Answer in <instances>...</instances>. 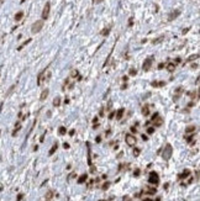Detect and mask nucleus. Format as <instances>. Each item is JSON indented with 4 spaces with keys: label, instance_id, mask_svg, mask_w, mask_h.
Returning a JSON list of instances; mask_svg holds the SVG:
<instances>
[{
    "label": "nucleus",
    "instance_id": "a211bd4d",
    "mask_svg": "<svg viewBox=\"0 0 200 201\" xmlns=\"http://www.w3.org/2000/svg\"><path fill=\"white\" fill-rule=\"evenodd\" d=\"M22 18H24V12H22V11H19L18 14L15 15V21H20Z\"/></svg>",
    "mask_w": 200,
    "mask_h": 201
},
{
    "label": "nucleus",
    "instance_id": "f3484780",
    "mask_svg": "<svg viewBox=\"0 0 200 201\" xmlns=\"http://www.w3.org/2000/svg\"><path fill=\"white\" fill-rule=\"evenodd\" d=\"M165 68H167V70H168V72H173L174 69H176V63H171V64L167 65Z\"/></svg>",
    "mask_w": 200,
    "mask_h": 201
},
{
    "label": "nucleus",
    "instance_id": "a18cd8bd",
    "mask_svg": "<svg viewBox=\"0 0 200 201\" xmlns=\"http://www.w3.org/2000/svg\"><path fill=\"white\" fill-rule=\"evenodd\" d=\"M142 139H143V141H147V139H148V137H147V136H145V135H142Z\"/></svg>",
    "mask_w": 200,
    "mask_h": 201
},
{
    "label": "nucleus",
    "instance_id": "09e8293b",
    "mask_svg": "<svg viewBox=\"0 0 200 201\" xmlns=\"http://www.w3.org/2000/svg\"><path fill=\"white\" fill-rule=\"evenodd\" d=\"M103 114H104V109H101V110H100V116H103Z\"/></svg>",
    "mask_w": 200,
    "mask_h": 201
},
{
    "label": "nucleus",
    "instance_id": "8fccbe9b",
    "mask_svg": "<svg viewBox=\"0 0 200 201\" xmlns=\"http://www.w3.org/2000/svg\"><path fill=\"white\" fill-rule=\"evenodd\" d=\"M143 201H153V200H152V199H145Z\"/></svg>",
    "mask_w": 200,
    "mask_h": 201
},
{
    "label": "nucleus",
    "instance_id": "3c124183",
    "mask_svg": "<svg viewBox=\"0 0 200 201\" xmlns=\"http://www.w3.org/2000/svg\"><path fill=\"white\" fill-rule=\"evenodd\" d=\"M47 201H49V200H47Z\"/></svg>",
    "mask_w": 200,
    "mask_h": 201
},
{
    "label": "nucleus",
    "instance_id": "393cba45",
    "mask_svg": "<svg viewBox=\"0 0 200 201\" xmlns=\"http://www.w3.org/2000/svg\"><path fill=\"white\" fill-rule=\"evenodd\" d=\"M30 42H31V38H29V40L26 41V42H24V43H22V45H21V46H20V47L18 48V49H19V51H20V49H22V48H24L25 46H27V45H29Z\"/></svg>",
    "mask_w": 200,
    "mask_h": 201
},
{
    "label": "nucleus",
    "instance_id": "2f4dec72",
    "mask_svg": "<svg viewBox=\"0 0 200 201\" xmlns=\"http://www.w3.org/2000/svg\"><path fill=\"white\" fill-rule=\"evenodd\" d=\"M140 173H141V170H140V169H136L135 172H133V175H135V177H138Z\"/></svg>",
    "mask_w": 200,
    "mask_h": 201
},
{
    "label": "nucleus",
    "instance_id": "5701e85b",
    "mask_svg": "<svg viewBox=\"0 0 200 201\" xmlns=\"http://www.w3.org/2000/svg\"><path fill=\"white\" fill-rule=\"evenodd\" d=\"M110 29H111V27H106V29H104V30L101 31V35H103V36H107V35H109V32H110Z\"/></svg>",
    "mask_w": 200,
    "mask_h": 201
},
{
    "label": "nucleus",
    "instance_id": "c85d7f7f",
    "mask_svg": "<svg viewBox=\"0 0 200 201\" xmlns=\"http://www.w3.org/2000/svg\"><path fill=\"white\" fill-rule=\"evenodd\" d=\"M109 186H110V183H105L101 188H103V190H107V189H109Z\"/></svg>",
    "mask_w": 200,
    "mask_h": 201
},
{
    "label": "nucleus",
    "instance_id": "de8ad7c7",
    "mask_svg": "<svg viewBox=\"0 0 200 201\" xmlns=\"http://www.w3.org/2000/svg\"><path fill=\"white\" fill-rule=\"evenodd\" d=\"M103 0H94V3H96V4H99V3H101Z\"/></svg>",
    "mask_w": 200,
    "mask_h": 201
},
{
    "label": "nucleus",
    "instance_id": "58836bf2",
    "mask_svg": "<svg viewBox=\"0 0 200 201\" xmlns=\"http://www.w3.org/2000/svg\"><path fill=\"white\" fill-rule=\"evenodd\" d=\"M63 147H64L65 149H68V148H69V145H68V143H63Z\"/></svg>",
    "mask_w": 200,
    "mask_h": 201
},
{
    "label": "nucleus",
    "instance_id": "473e14b6",
    "mask_svg": "<svg viewBox=\"0 0 200 201\" xmlns=\"http://www.w3.org/2000/svg\"><path fill=\"white\" fill-rule=\"evenodd\" d=\"M22 197H24V194H19V195H18V199H16V201H21Z\"/></svg>",
    "mask_w": 200,
    "mask_h": 201
},
{
    "label": "nucleus",
    "instance_id": "e433bc0d",
    "mask_svg": "<svg viewBox=\"0 0 200 201\" xmlns=\"http://www.w3.org/2000/svg\"><path fill=\"white\" fill-rule=\"evenodd\" d=\"M114 116H115V112H111V114L109 115V119H110V120H112V119H114Z\"/></svg>",
    "mask_w": 200,
    "mask_h": 201
},
{
    "label": "nucleus",
    "instance_id": "f8f14e48",
    "mask_svg": "<svg viewBox=\"0 0 200 201\" xmlns=\"http://www.w3.org/2000/svg\"><path fill=\"white\" fill-rule=\"evenodd\" d=\"M48 94H49V90H48V89H45V90L42 91V94H41V96H40V100H41V101H43V100L48 96Z\"/></svg>",
    "mask_w": 200,
    "mask_h": 201
},
{
    "label": "nucleus",
    "instance_id": "7c9ffc66",
    "mask_svg": "<svg viewBox=\"0 0 200 201\" xmlns=\"http://www.w3.org/2000/svg\"><path fill=\"white\" fill-rule=\"evenodd\" d=\"M133 154H135V157H137L140 154V149L138 148H135V150H133Z\"/></svg>",
    "mask_w": 200,
    "mask_h": 201
},
{
    "label": "nucleus",
    "instance_id": "2eb2a0df",
    "mask_svg": "<svg viewBox=\"0 0 200 201\" xmlns=\"http://www.w3.org/2000/svg\"><path fill=\"white\" fill-rule=\"evenodd\" d=\"M57 148H58V145H57V143H54V145L52 146V148H51V149H49V152H48V154H49V156H53V154H54V152H56V150H57Z\"/></svg>",
    "mask_w": 200,
    "mask_h": 201
},
{
    "label": "nucleus",
    "instance_id": "39448f33",
    "mask_svg": "<svg viewBox=\"0 0 200 201\" xmlns=\"http://www.w3.org/2000/svg\"><path fill=\"white\" fill-rule=\"evenodd\" d=\"M49 11H51V4L46 3L45 7H43V11H42V20H47V19H48Z\"/></svg>",
    "mask_w": 200,
    "mask_h": 201
},
{
    "label": "nucleus",
    "instance_id": "37998d69",
    "mask_svg": "<svg viewBox=\"0 0 200 201\" xmlns=\"http://www.w3.org/2000/svg\"><path fill=\"white\" fill-rule=\"evenodd\" d=\"M43 139H45V133H43V135H42V136H41L40 141H41V142H43Z\"/></svg>",
    "mask_w": 200,
    "mask_h": 201
},
{
    "label": "nucleus",
    "instance_id": "4c0bfd02",
    "mask_svg": "<svg viewBox=\"0 0 200 201\" xmlns=\"http://www.w3.org/2000/svg\"><path fill=\"white\" fill-rule=\"evenodd\" d=\"M74 133H76V130H71V131H69V136H73Z\"/></svg>",
    "mask_w": 200,
    "mask_h": 201
},
{
    "label": "nucleus",
    "instance_id": "f03ea898",
    "mask_svg": "<svg viewBox=\"0 0 200 201\" xmlns=\"http://www.w3.org/2000/svg\"><path fill=\"white\" fill-rule=\"evenodd\" d=\"M42 27H43V21H42V20L36 21L35 23L32 25V27H31V32H32V33H38L41 30H42Z\"/></svg>",
    "mask_w": 200,
    "mask_h": 201
},
{
    "label": "nucleus",
    "instance_id": "0eeeda50",
    "mask_svg": "<svg viewBox=\"0 0 200 201\" xmlns=\"http://www.w3.org/2000/svg\"><path fill=\"white\" fill-rule=\"evenodd\" d=\"M46 70H43V72H41L40 74H38V78H37V85H42L43 84V80L46 79Z\"/></svg>",
    "mask_w": 200,
    "mask_h": 201
},
{
    "label": "nucleus",
    "instance_id": "b1692460",
    "mask_svg": "<svg viewBox=\"0 0 200 201\" xmlns=\"http://www.w3.org/2000/svg\"><path fill=\"white\" fill-rule=\"evenodd\" d=\"M164 40V36H161V37H158V38H156V40H153L152 42H153V45H157V43H160L161 41H163Z\"/></svg>",
    "mask_w": 200,
    "mask_h": 201
},
{
    "label": "nucleus",
    "instance_id": "c03bdc74",
    "mask_svg": "<svg viewBox=\"0 0 200 201\" xmlns=\"http://www.w3.org/2000/svg\"><path fill=\"white\" fill-rule=\"evenodd\" d=\"M77 75H78V72L76 70V72H73V75H72V77H77Z\"/></svg>",
    "mask_w": 200,
    "mask_h": 201
},
{
    "label": "nucleus",
    "instance_id": "dca6fc26",
    "mask_svg": "<svg viewBox=\"0 0 200 201\" xmlns=\"http://www.w3.org/2000/svg\"><path fill=\"white\" fill-rule=\"evenodd\" d=\"M58 133H60V136H64L67 133V128L64 126H61L60 128H58Z\"/></svg>",
    "mask_w": 200,
    "mask_h": 201
},
{
    "label": "nucleus",
    "instance_id": "f257e3e1",
    "mask_svg": "<svg viewBox=\"0 0 200 201\" xmlns=\"http://www.w3.org/2000/svg\"><path fill=\"white\" fill-rule=\"evenodd\" d=\"M172 154H173V147H172V145L167 143V145H165V147L163 148L162 157H163L164 161H169L171 157H172Z\"/></svg>",
    "mask_w": 200,
    "mask_h": 201
},
{
    "label": "nucleus",
    "instance_id": "c756f323",
    "mask_svg": "<svg viewBox=\"0 0 200 201\" xmlns=\"http://www.w3.org/2000/svg\"><path fill=\"white\" fill-rule=\"evenodd\" d=\"M15 87H16V85H12V87H11V88H10L9 90H7V93H6V95H10V94L12 93V91H14V89H15Z\"/></svg>",
    "mask_w": 200,
    "mask_h": 201
},
{
    "label": "nucleus",
    "instance_id": "4468645a",
    "mask_svg": "<svg viewBox=\"0 0 200 201\" xmlns=\"http://www.w3.org/2000/svg\"><path fill=\"white\" fill-rule=\"evenodd\" d=\"M195 130H196V127L194 126V125H191V126H188V127L185 128V133H194Z\"/></svg>",
    "mask_w": 200,
    "mask_h": 201
},
{
    "label": "nucleus",
    "instance_id": "412c9836",
    "mask_svg": "<svg viewBox=\"0 0 200 201\" xmlns=\"http://www.w3.org/2000/svg\"><path fill=\"white\" fill-rule=\"evenodd\" d=\"M152 85L153 87H163V85H165V81H153Z\"/></svg>",
    "mask_w": 200,
    "mask_h": 201
},
{
    "label": "nucleus",
    "instance_id": "4be33fe9",
    "mask_svg": "<svg viewBox=\"0 0 200 201\" xmlns=\"http://www.w3.org/2000/svg\"><path fill=\"white\" fill-rule=\"evenodd\" d=\"M53 197V191L52 190H49L47 194H46V200H51Z\"/></svg>",
    "mask_w": 200,
    "mask_h": 201
},
{
    "label": "nucleus",
    "instance_id": "6e6552de",
    "mask_svg": "<svg viewBox=\"0 0 200 201\" xmlns=\"http://www.w3.org/2000/svg\"><path fill=\"white\" fill-rule=\"evenodd\" d=\"M179 15H180V11H179V10H174V11H172V12L169 14L168 20H169V21H172V20H174V19H177Z\"/></svg>",
    "mask_w": 200,
    "mask_h": 201
},
{
    "label": "nucleus",
    "instance_id": "cd10ccee",
    "mask_svg": "<svg viewBox=\"0 0 200 201\" xmlns=\"http://www.w3.org/2000/svg\"><path fill=\"white\" fill-rule=\"evenodd\" d=\"M199 58V54H193V56H190L189 57V61H193V59H198Z\"/></svg>",
    "mask_w": 200,
    "mask_h": 201
},
{
    "label": "nucleus",
    "instance_id": "a19ab883",
    "mask_svg": "<svg viewBox=\"0 0 200 201\" xmlns=\"http://www.w3.org/2000/svg\"><path fill=\"white\" fill-rule=\"evenodd\" d=\"M191 68H195V69H196V68H198V64H196V63H194V64H191Z\"/></svg>",
    "mask_w": 200,
    "mask_h": 201
},
{
    "label": "nucleus",
    "instance_id": "20e7f679",
    "mask_svg": "<svg viewBox=\"0 0 200 201\" xmlns=\"http://www.w3.org/2000/svg\"><path fill=\"white\" fill-rule=\"evenodd\" d=\"M153 59H154V58H153L152 56L145 59V62H143V64H142V69H143L145 72L149 70V68H151V65H152V63H153Z\"/></svg>",
    "mask_w": 200,
    "mask_h": 201
},
{
    "label": "nucleus",
    "instance_id": "49530a36",
    "mask_svg": "<svg viewBox=\"0 0 200 201\" xmlns=\"http://www.w3.org/2000/svg\"><path fill=\"white\" fill-rule=\"evenodd\" d=\"M96 122H98V117H94V120H93V123H94V125H95V123H96Z\"/></svg>",
    "mask_w": 200,
    "mask_h": 201
},
{
    "label": "nucleus",
    "instance_id": "9b49d317",
    "mask_svg": "<svg viewBox=\"0 0 200 201\" xmlns=\"http://www.w3.org/2000/svg\"><path fill=\"white\" fill-rule=\"evenodd\" d=\"M124 114H125V109H119L118 112L115 114V115H116V119H118V120H121V119H122V116H124Z\"/></svg>",
    "mask_w": 200,
    "mask_h": 201
},
{
    "label": "nucleus",
    "instance_id": "c9c22d12",
    "mask_svg": "<svg viewBox=\"0 0 200 201\" xmlns=\"http://www.w3.org/2000/svg\"><path fill=\"white\" fill-rule=\"evenodd\" d=\"M164 67H165V65H164L163 63H161L160 65H158V69H163V68H164Z\"/></svg>",
    "mask_w": 200,
    "mask_h": 201
},
{
    "label": "nucleus",
    "instance_id": "79ce46f5",
    "mask_svg": "<svg viewBox=\"0 0 200 201\" xmlns=\"http://www.w3.org/2000/svg\"><path fill=\"white\" fill-rule=\"evenodd\" d=\"M131 131H132V132H135V133L137 132V130H136V127H133V126L131 127Z\"/></svg>",
    "mask_w": 200,
    "mask_h": 201
},
{
    "label": "nucleus",
    "instance_id": "bb28decb",
    "mask_svg": "<svg viewBox=\"0 0 200 201\" xmlns=\"http://www.w3.org/2000/svg\"><path fill=\"white\" fill-rule=\"evenodd\" d=\"M153 132H154V127H148L147 128V133H148V135H152Z\"/></svg>",
    "mask_w": 200,
    "mask_h": 201
},
{
    "label": "nucleus",
    "instance_id": "9d476101",
    "mask_svg": "<svg viewBox=\"0 0 200 201\" xmlns=\"http://www.w3.org/2000/svg\"><path fill=\"white\" fill-rule=\"evenodd\" d=\"M153 123H154V126L160 127V126H162V123H163V119H162V117L158 116L156 120H153Z\"/></svg>",
    "mask_w": 200,
    "mask_h": 201
},
{
    "label": "nucleus",
    "instance_id": "1a4fd4ad",
    "mask_svg": "<svg viewBox=\"0 0 200 201\" xmlns=\"http://www.w3.org/2000/svg\"><path fill=\"white\" fill-rule=\"evenodd\" d=\"M190 173H191V172H190L189 169H185L184 172H182V173L178 175V178H179V179H185V178L190 177Z\"/></svg>",
    "mask_w": 200,
    "mask_h": 201
},
{
    "label": "nucleus",
    "instance_id": "f704fd0d",
    "mask_svg": "<svg viewBox=\"0 0 200 201\" xmlns=\"http://www.w3.org/2000/svg\"><path fill=\"white\" fill-rule=\"evenodd\" d=\"M158 116H160V114H157V112H156V114H154V115L152 116V121H153V120H156V119H157V117H158Z\"/></svg>",
    "mask_w": 200,
    "mask_h": 201
},
{
    "label": "nucleus",
    "instance_id": "aec40b11",
    "mask_svg": "<svg viewBox=\"0 0 200 201\" xmlns=\"http://www.w3.org/2000/svg\"><path fill=\"white\" fill-rule=\"evenodd\" d=\"M53 105H54V106H60V105H61V98H60V96H56V98H54Z\"/></svg>",
    "mask_w": 200,
    "mask_h": 201
},
{
    "label": "nucleus",
    "instance_id": "423d86ee",
    "mask_svg": "<svg viewBox=\"0 0 200 201\" xmlns=\"http://www.w3.org/2000/svg\"><path fill=\"white\" fill-rule=\"evenodd\" d=\"M125 141H126V143L129 145V146H131V147H133L136 145V137L135 136H132V135H126V137H125Z\"/></svg>",
    "mask_w": 200,
    "mask_h": 201
},
{
    "label": "nucleus",
    "instance_id": "72a5a7b5",
    "mask_svg": "<svg viewBox=\"0 0 200 201\" xmlns=\"http://www.w3.org/2000/svg\"><path fill=\"white\" fill-rule=\"evenodd\" d=\"M74 177H77V175H76V173H71V175L68 177V180H71V179H72V178H74Z\"/></svg>",
    "mask_w": 200,
    "mask_h": 201
},
{
    "label": "nucleus",
    "instance_id": "7ed1b4c3",
    "mask_svg": "<svg viewBox=\"0 0 200 201\" xmlns=\"http://www.w3.org/2000/svg\"><path fill=\"white\" fill-rule=\"evenodd\" d=\"M148 183L149 184H153V185H157L160 183V177L156 172H151L149 173V178H148Z\"/></svg>",
    "mask_w": 200,
    "mask_h": 201
},
{
    "label": "nucleus",
    "instance_id": "a878e982",
    "mask_svg": "<svg viewBox=\"0 0 200 201\" xmlns=\"http://www.w3.org/2000/svg\"><path fill=\"white\" fill-rule=\"evenodd\" d=\"M129 74L131 75V77H133V75H136V74H137V70H136L135 68H131V69L129 70Z\"/></svg>",
    "mask_w": 200,
    "mask_h": 201
},
{
    "label": "nucleus",
    "instance_id": "ddd939ff",
    "mask_svg": "<svg viewBox=\"0 0 200 201\" xmlns=\"http://www.w3.org/2000/svg\"><path fill=\"white\" fill-rule=\"evenodd\" d=\"M88 179V175L87 174H82L80 177L78 178V184H83V183H85Z\"/></svg>",
    "mask_w": 200,
    "mask_h": 201
},
{
    "label": "nucleus",
    "instance_id": "6ab92c4d",
    "mask_svg": "<svg viewBox=\"0 0 200 201\" xmlns=\"http://www.w3.org/2000/svg\"><path fill=\"white\" fill-rule=\"evenodd\" d=\"M142 114H143L145 116H148V114H149V107H148V105H145V106L142 107Z\"/></svg>",
    "mask_w": 200,
    "mask_h": 201
},
{
    "label": "nucleus",
    "instance_id": "ea45409f",
    "mask_svg": "<svg viewBox=\"0 0 200 201\" xmlns=\"http://www.w3.org/2000/svg\"><path fill=\"white\" fill-rule=\"evenodd\" d=\"M96 142H98V143H100V142H101V137H96Z\"/></svg>",
    "mask_w": 200,
    "mask_h": 201
}]
</instances>
